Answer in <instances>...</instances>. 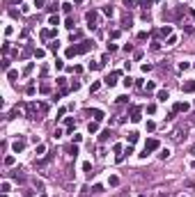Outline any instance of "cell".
I'll return each mask as SVG.
<instances>
[{
    "instance_id": "6da1fadb",
    "label": "cell",
    "mask_w": 195,
    "mask_h": 197,
    "mask_svg": "<svg viewBox=\"0 0 195 197\" xmlns=\"http://www.w3.org/2000/svg\"><path fill=\"white\" fill-rule=\"evenodd\" d=\"M23 108H26V117H28L30 122H37V119H41V117H39V112H41V105H39V103L30 101V103H26ZM41 115H44V112H41Z\"/></svg>"
},
{
    "instance_id": "7a4b0ae2",
    "label": "cell",
    "mask_w": 195,
    "mask_h": 197,
    "mask_svg": "<svg viewBox=\"0 0 195 197\" xmlns=\"http://www.w3.org/2000/svg\"><path fill=\"white\" fill-rule=\"evenodd\" d=\"M119 76H122V71H113L110 76L103 78V83H106L108 87H115V85H117V78H119Z\"/></svg>"
},
{
    "instance_id": "3957f363",
    "label": "cell",
    "mask_w": 195,
    "mask_h": 197,
    "mask_svg": "<svg viewBox=\"0 0 195 197\" xmlns=\"http://www.w3.org/2000/svg\"><path fill=\"white\" fill-rule=\"evenodd\" d=\"M161 147V142L156 140V138H149L147 142H145V151H149V154H152V151H156Z\"/></svg>"
},
{
    "instance_id": "277c9868",
    "label": "cell",
    "mask_w": 195,
    "mask_h": 197,
    "mask_svg": "<svg viewBox=\"0 0 195 197\" xmlns=\"http://www.w3.org/2000/svg\"><path fill=\"white\" fill-rule=\"evenodd\" d=\"M23 149H26V140H23V138H19V140L12 142V151H14V154H21Z\"/></svg>"
},
{
    "instance_id": "5b68a950",
    "label": "cell",
    "mask_w": 195,
    "mask_h": 197,
    "mask_svg": "<svg viewBox=\"0 0 195 197\" xmlns=\"http://www.w3.org/2000/svg\"><path fill=\"white\" fill-rule=\"evenodd\" d=\"M85 18H87V23H90V28H97V23H99V14L97 12H87V14H85Z\"/></svg>"
},
{
    "instance_id": "8992f818",
    "label": "cell",
    "mask_w": 195,
    "mask_h": 197,
    "mask_svg": "<svg viewBox=\"0 0 195 197\" xmlns=\"http://www.w3.org/2000/svg\"><path fill=\"white\" fill-rule=\"evenodd\" d=\"M181 92L184 94H195V80H186V83L181 85Z\"/></svg>"
},
{
    "instance_id": "52a82bcc",
    "label": "cell",
    "mask_w": 195,
    "mask_h": 197,
    "mask_svg": "<svg viewBox=\"0 0 195 197\" xmlns=\"http://www.w3.org/2000/svg\"><path fill=\"white\" fill-rule=\"evenodd\" d=\"M140 112H142V108H140V105H133V108H131V117H128V119H131V122H140Z\"/></svg>"
},
{
    "instance_id": "ba28073f",
    "label": "cell",
    "mask_w": 195,
    "mask_h": 197,
    "mask_svg": "<svg viewBox=\"0 0 195 197\" xmlns=\"http://www.w3.org/2000/svg\"><path fill=\"white\" fill-rule=\"evenodd\" d=\"M170 35H172V25H163L156 30V37H170Z\"/></svg>"
},
{
    "instance_id": "9c48e42d",
    "label": "cell",
    "mask_w": 195,
    "mask_h": 197,
    "mask_svg": "<svg viewBox=\"0 0 195 197\" xmlns=\"http://www.w3.org/2000/svg\"><path fill=\"white\" fill-rule=\"evenodd\" d=\"M138 138H140L138 131H128V133H126V142H128V145H135V142H138Z\"/></svg>"
},
{
    "instance_id": "30bf717a",
    "label": "cell",
    "mask_w": 195,
    "mask_h": 197,
    "mask_svg": "<svg viewBox=\"0 0 195 197\" xmlns=\"http://www.w3.org/2000/svg\"><path fill=\"white\" fill-rule=\"evenodd\" d=\"M92 48H94L92 42H80L78 44V53H87V51H92Z\"/></svg>"
},
{
    "instance_id": "8fae6325",
    "label": "cell",
    "mask_w": 195,
    "mask_h": 197,
    "mask_svg": "<svg viewBox=\"0 0 195 197\" xmlns=\"http://www.w3.org/2000/svg\"><path fill=\"white\" fill-rule=\"evenodd\" d=\"M188 108H190L188 103H184V101H179V103H175V108H172V110H175V112H186Z\"/></svg>"
},
{
    "instance_id": "7c38bea8",
    "label": "cell",
    "mask_w": 195,
    "mask_h": 197,
    "mask_svg": "<svg viewBox=\"0 0 195 197\" xmlns=\"http://www.w3.org/2000/svg\"><path fill=\"white\" fill-rule=\"evenodd\" d=\"M64 151H67L69 156H74V158H76V156H78V145H67V147H64Z\"/></svg>"
},
{
    "instance_id": "4fadbf2b",
    "label": "cell",
    "mask_w": 195,
    "mask_h": 197,
    "mask_svg": "<svg viewBox=\"0 0 195 197\" xmlns=\"http://www.w3.org/2000/svg\"><path fill=\"white\" fill-rule=\"evenodd\" d=\"M156 98H159L161 103H165V101H168V98H170V92H168V89H161V92L156 94Z\"/></svg>"
},
{
    "instance_id": "5bb4252c",
    "label": "cell",
    "mask_w": 195,
    "mask_h": 197,
    "mask_svg": "<svg viewBox=\"0 0 195 197\" xmlns=\"http://www.w3.org/2000/svg\"><path fill=\"white\" fill-rule=\"evenodd\" d=\"M90 115H92V117H94V122H101V119H103V110H99V108L90 110Z\"/></svg>"
},
{
    "instance_id": "9a60e30c",
    "label": "cell",
    "mask_w": 195,
    "mask_h": 197,
    "mask_svg": "<svg viewBox=\"0 0 195 197\" xmlns=\"http://www.w3.org/2000/svg\"><path fill=\"white\" fill-rule=\"evenodd\" d=\"M181 138H186V131H184V129H177L175 133H172V140H175V142H179Z\"/></svg>"
},
{
    "instance_id": "2e32d148",
    "label": "cell",
    "mask_w": 195,
    "mask_h": 197,
    "mask_svg": "<svg viewBox=\"0 0 195 197\" xmlns=\"http://www.w3.org/2000/svg\"><path fill=\"white\" fill-rule=\"evenodd\" d=\"M64 55H67V57H76V55H80V53H78V46H69Z\"/></svg>"
},
{
    "instance_id": "e0dca14e",
    "label": "cell",
    "mask_w": 195,
    "mask_h": 197,
    "mask_svg": "<svg viewBox=\"0 0 195 197\" xmlns=\"http://www.w3.org/2000/svg\"><path fill=\"white\" fill-rule=\"evenodd\" d=\"M110 135H113L110 131H101V133H99V142H108V140H110Z\"/></svg>"
},
{
    "instance_id": "ac0fdd59",
    "label": "cell",
    "mask_w": 195,
    "mask_h": 197,
    "mask_svg": "<svg viewBox=\"0 0 195 197\" xmlns=\"http://www.w3.org/2000/svg\"><path fill=\"white\" fill-rule=\"evenodd\" d=\"M87 131H90V135H94V133L99 131V122H90V124H87Z\"/></svg>"
},
{
    "instance_id": "d6986e66",
    "label": "cell",
    "mask_w": 195,
    "mask_h": 197,
    "mask_svg": "<svg viewBox=\"0 0 195 197\" xmlns=\"http://www.w3.org/2000/svg\"><path fill=\"white\" fill-rule=\"evenodd\" d=\"M103 14H106L108 18H113V16H115V9H113V5H106V7H103Z\"/></svg>"
},
{
    "instance_id": "ffe728a7",
    "label": "cell",
    "mask_w": 195,
    "mask_h": 197,
    "mask_svg": "<svg viewBox=\"0 0 195 197\" xmlns=\"http://www.w3.org/2000/svg\"><path fill=\"white\" fill-rule=\"evenodd\" d=\"M55 83H57V85H60V87H62V94L67 92V78H62V76H60V78H57V80H55Z\"/></svg>"
},
{
    "instance_id": "44dd1931",
    "label": "cell",
    "mask_w": 195,
    "mask_h": 197,
    "mask_svg": "<svg viewBox=\"0 0 195 197\" xmlns=\"http://www.w3.org/2000/svg\"><path fill=\"white\" fill-rule=\"evenodd\" d=\"M48 51L57 53V51H60V42H57V39H55V42H51V44H48Z\"/></svg>"
},
{
    "instance_id": "7402d4cb",
    "label": "cell",
    "mask_w": 195,
    "mask_h": 197,
    "mask_svg": "<svg viewBox=\"0 0 195 197\" xmlns=\"http://www.w3.org/2000/svg\"><path fill=\"white\" fill-rule=\"evenodd\" d=\"M12 176H14L16 181H26V174H21V170H14V172H12Z\"/></svg>"
},
{
    "instance_id": "603a6c76",
    "label": "cell",
    "mask_w": 195,
    "mask_h": 197,
    "mask_svg": "<svg viewBox=\"0 0 195 197\" xmlns=\"http://www.w3.org/2000/svg\"><path fill=\"white\" fill-rule=\"evenodd\" d=\"M108 186L117 188V186H119V176H110V179H108Z\"/></svg>"
},
{
    "instance_id": "cb8c5ba5",
    "label": "cell",
    "mask_w": 195,
    "mask_h": 197,
    "mask_svg": "<svg viewBox=\"0 0 195 197\" xmlns=\"http://www.w3.org/2000/svg\"><path fill=\"white\" fill-rule=\"evenodd\" d=\"M48 23H51V25H57V23H60V16H57V14H51V16H48Z\"/></svg>"
},
{
    "instance_id": "d4e9b609",
    "label": "cell",
    "mask_w": 195,
    "mask_h": 197,
    "mask_svg": "<svg viewBox=\"0 0 195 197\" xmlns=\"http://www.w3.org/2000/svg\"><path fill=\"white\" fill-rule=\"evenodd\" d=\"M124 5H126L128 9H131L133 5H142V0H124Z\"/></svg>"
},
{
    "instance_id": "484cf974",
    "label": "cell",
    "mask_w": 195,
    "mask_h": 197,
    "mask_svg": "<svg viewBox=\"0 0 195 197\" xmlns=\"http://www.w3.org/2000/svg\"><path fill=\"white\" fill-rule=\"evenodd\" d=\"M122 83H124V87H133V78H131V76H126V78H124V80H122Z\"/></svg>"
},
{
    "instance_id": "4316f807",
    "label": "cell",
    "mask_w": 195,
    "mask_h": 197,
    "mask_svg": "<svg viewBox=\"0 0 195 197\" xmlns=\"http://www.w3.org/2000/svg\"><path fill=\"white\" fill-rule=\"evenodd\" d=\"M122 28H124V30L131 28V16H124V18H122Z\"/></svg>"
},
{
    "instance_id": "83f0119b",
    "label": "cell",
    "mask_w": 195,
    "mask_h": 197,
    "mask_svg": "<svg viewBox=\"0 0 195 197\" xmlns=\"http://www.w3.org/2000/svg\"><path fill=\"white\" fill-rule=\"evenodd\" d=\"M39 76H41V78H46V76H48V64H41V69H39Z\"/></svg>"
},
{
    "instance_id": "f1b7e54d",
    "label": "cell",
    "mask_w": 195,
    "mask_h": 197,
    "mask_svg": "<svg viewBox=\"0 0 195 197\" xmlns=\"http://www.w3.org/2000/svg\"><path fill=\"white\" fill-rule=\"evenodd\" d=\"M74 25H76V23H74V18L69 16L67 21H64V28H67V30H74Z\"/></svg>"
},
{
    "instance_id": "f546056e",
    "label": "cell",
    "mask_w": 195,
    "mask_h": 197,
    "mask_svg": "<svg viewBox=\"0 0 195 197\" xmlns=\"http://www.w3.org/2000/svg\"><path fill=\"white\" fill-rule=\"evenodd\" d=\"M41 37H44V39H51V37H55V30H44Z\"/></svg>"
},
{
    "instance_id": "4dcf8cb0",
    "label": "cell",
    "mask_w": 195,
    "mask_h": 197,
    "mask_svg": "<svg viewBox=\"0 0 195 197\" xmlns=\"http://www.w3.org/2000/svg\"><path fill=\"white\" fill-rule=\"evenodd\" d=\"M39 92H41V94H48V92H51V85H48V83H41Z\"/></svg>"
},
{
    "instance_id": "1f68e13d",
    "label": "cell",
    "mask_w": 195,
    "mask_h": 197,
    "mask_svg": "<svg viewBox=\"0 0 195 197\" xmlns=\"http://www.w3.org/2000/svg\"><path fill=\"white\" fill-rule=\"evenodd\" d=\"M14 163H16V158H14V156H5V165H7V167H12Z\"/></svg>"
},
{
    "instance_id": "d6a6232c",
    "label": "cell",
    "mask_w": 195,
    "mask_h": 197,
    "mask_svg": "<svg viewBox=\"0 0 195 197\" xmlns=\"http://www.w3.org/2000/svg\"><path fill=\"white\" fill-rule=\"evenodd\" d=\"M32 69H35V64H26V69H23V76H30V73H32Z\"/></svg>"
},
{
    "instance_id": "836d02e7",
    "label": "cell",
    "mask_w": 195,
    "mask_h": 197,
    "mask_svg": "<svg viewBox=\"0 0 195 197\" xmlns=\"http://www.w3.org/2000/svg\"><path fill=\"white\" fill-rule=\"evenodd\" d=\"M154 89H156V83H147V85H145V92H147V94H152Z\"/></svg>"
},
{
    "instance_id": "e575fe53",
    "label": "cell",
    "mask_w": 195,
    "mask_h": 197,
    "mask_svg": "<svg viewBox=\"0 0 195 197\" xmlns=\"http://www.w3.org/2000/svg\"><path fill=\"white\" fill-rule=\"evenodd\" d=\"M44 151H46V145H41V142H39V145H37V149H35V154H37V156H41Z\"/></svg>"
},
{
    "instance_id": "d590c367",
    "label": "cell",
    "mask_w": 195,
    "mask_h": 197,
    "mask_svg": "<svg viewBox=\"0 0 195 197\" xmlns=\"http://www.w3.org/2000/svg\"><path fill=\"white\" fill-rule=\"evenodd\" d=\"M87 69H90V71H97V69H101V62H90Z\"/></svg>"
},
{
    "instance_id": "8d00e7d4",
    "label": "cell",
    "mask_w": 195,
    "mask_h": 197,
    "mask_svg": "<svg viewBox=\"0 0 195 197\" xmlns=\"http://www.w3.org/2000/svg\"><path fill=\"white\" fill-rule=\"evenodd\" d=\"M159 158H161V161H165V158H170V149H161Z\"/></svg>"
},
{
    "instance_id": "74e56055",
    "label": "cell",
    "mask_w": 195,
    "mask_h": 197,
    "mask_svg": "<svg viewBox=\"0 0 195 197\" xmlns=\"http://www.w3.org/2000/svg\"><path fill=\"white\" fill-rule=\"evenodd\" d=\"M35 92H37V87H35V85L30 83V85H28V87H26V94H28V96H32V94H35Z\"/></svg>"
},
{
    "instance_id": "f35d334b",
    "label": "cell",
    "mask_w": 195,
    "mask_h": 197,
    "mask_svg": "<svg viewBox=\"0 0 195 197\" xmlns=\"http://www.w3.org/2000/svg\"><path fill=\"white\" fill-rule=\"evenodd\" d=\"M0 190H2V192H9V190H12L9 181H2V186H0Z\"/></svg>"
},
{
    "instance_id": "ab89813d",
    "label": "cell",
    "mask_w": 195,
    "mask_h": 197,
    "mask_svg": "<svg viewBox=\"0 0 195 197\" xmlns=\"http://www.w3.org/2000/svg\"><path fill=\"white\" fill-rule=\"evenodd\" d=\"M175 44H177V35H170L168 37V46H175Z\"/></svg>"
},
{
    "instance_id": "60d3db41",
    "label": "cell",
    "mask_w": 195,
    "mask_h": 197,
    "mask_svg": "<svg viewBox=\"0 0 195 197\" xmlns=\"http://www.w3.org/2000/svg\"><path fill=\"white\" fill-rule=\"evenodd\" d=\"M184 7H177V9H175V18H181V14H184Z\"/></svg>"
},
{
    "instance_id": "b9f144b4",
    "label": "cell",
    "mask_w": 195,
    "mask_h": 197,
    "mask_svg": "<svg viewBox=\"0 0 195 197\" xmlns=\"http://www.w3.org/2000/svg\"><path fill=\"white\" fill-rule=\"evenodd\" d=\"M7 78H9V80H16V78H19V71H7Z\"/></svg>"
},
{
    "instance_id": "7bdbcfd3",
    "label": "cell",
    "mask_w": 195,
    "mask_h": 197,
    "mask_svg": "<svg viewBox=\"0 0 195 197\" xmlns=\"http://www.w3.org/2000/svg\"><path fill=\"white\" fill-rule=\"evenodd\" d=\"M147 37H149V35H147V32H145V30H142V32H138V42H145Z\"/></svg>"
},
{
    "instance_id": "ee69618b",
    "label": "cell",
    "mask_w": 195,
    "mask_h": 197,
    "mask_svg": "<svg viewBox=\"0 0 195 197\" xmlns=\"http://www.w3.org/2000/svg\"><path fill=\"white\" fill-rule=\"evenodd\" d=\"M32 183H35V188H37V190H44V183H41L39 179H35V181H32Z\"/></svg>"
},
{
    "instance_id": "f6af8a7d",
    "label": "cell",
    "mask_w": 195,
    "mask_h": 197,
    "mask_svg": "<svg viewBox=\"0 0 195 197\" xmlns=\"http://www.w3.org/2000/svg\"><path fill=\"white\" fill-rule=\"evenodd\" d=\"M154 112H156V105L149 103V105H147V115H154Z\"/></svg>"
},
{
    "instance_id": "bcb514c9",
    "label": "cell",
    "mask_w": 195,
    "mask_h": 197,
    "mask_svg": "<svg viewBox=\"0 0 195 197\" xmlns=\"http://www.w3.org/2000/svg\"><path fill=\"white\" fill-rule=\"evenodd\" d=\"M57 7H62V5H57V2H51V5H48V12H57Z\"/></svg>"
},
{
    "instance_id": "7dc6e473",
    "label": "cell",
    "mask_w": 195,
    "mask_h": 197,
    "mask_svg": "<svg viewBox=\"0 0 195 197\" xmlns=\"http://www.w3.org/2000/svg\"><path fill=\"white\" fill-rule=\"evenodd\" d=\"M115 51H117V44H110V42H108V53H115Z\"/></svg>"
},
{
    "instance_id": "c3c4849f",
    "label": "cell",
    "mask_w": 195,
    "mask_h": 197,
    "mask_svg": "<svg viewBox=\"0 0 195 197\" xmlns=\"http://www.w3.org/2000/svg\"><path fill=\"white\" fill-rule=\"evenodd\" d=\"M119 35H122V30H113V32H110V39H117Z\"/></svg>"
},
{
    "instance_id": "681fc988",
    "label": "cell",
    "mask_w": 195,
    "mask_h": 197,
    "mask_svg": "<svg viewBox=\"0 0 195 197\" xmlns=\"http://www.w3.org/2000/svg\"><path fill=\"white\" fill-rule=\"evenodd\" d=\"M55 69H64V60H55Z\"/></svg>"
},
{
    "instance_id": "f907efd6",
    "label": "cell",
    "mask_w": 195,
    "mask_h": 197,
    "mask_svg": "<svg viewBox=\"0 0 195 197\" xmlns=\"http://www.w3.org/2000/svg\"><path fill=\"white\" fill-rule=\"evenodd\" d=\"M83 170H85V172H90V170H92V163H87V161H85V163H83Z\"/></svg>"
},
{
    "instance_id": "816d5d0a",
    "label": "cell",
    "mask_w": 195,
    "mask_h": 197,
    "mask_svg": "<svg viewBox=\"0 0 195 197\" xmlns=\"http://www.w3.org/2000/svg\"><path fill=\"white\" fill-rule=\"evenodd\" d=\"M92 192H103V186H99V183H97V186H92Z\"/></svg>"
},
{
    "instance_id": "f5cc1de1",
    "label": "cell",
    "mask_w": 195,
    "mask_h": 197,
    "mask_svg": "<svg viewBox=\"0 0 195 197\" xmlns=\"http://www.w3.org/2000/svg\"><path fill=\"white\" fill-rule=\"evenodd\" d=\"M62 9H64V12L69 14V12H71V2H64V5H62Z\"/></svg>"
},
{
    "instance_id": "db71d44e",
    "label": "cell",
    "mask_w": 195,
    "mask_h": 197,
    "mask_svg": "<svg viewBox=\"0 0 195 197\" xmlns=\"http://www.w3.org/2000/svg\"><path fill=\"white\" fill-rule=\"evenodd\" d=\"M140 18H142V21H149L152 16H149V12H142V14H140Z\"/></svg>"
},
{
    "instance_id": "11a10c76",
    "label": "cell",
    "mask_w": 195,
    "mask_h": 197,
    "mask_svg": "<svg viewBox=\"0 0 195 197\" xmlns=\"http://www.w3.org/2000/svg\"><path fill=\"white\" fill-rule=\"evenodd\" d=\"M83 140V135H78V133H74V145H78V142Z\"/></svg>"
},
{
    "instance_id": "9f6ffc18",
    "label": "cell",
    "mask_w": 195,
    "mask_h": 197,
    "mask_svg": "<svg viewBox=\"0 0 195 197\" xmlns=\"http://www.w3.org/2000/svg\"><path fill=\"white\" fill-rule=\"evenodd\" d=\"M99 87H101L99 83H92V87H90V92H99Z\"/></svg>"
},
{
    "instance_id": "6f0895ef",
    "label": "cell",
    "mask_w": 195,
    "mask_h": 197,
    "mask_svg": "<svg viewBox=\"0 0 195 197\" xmlns=\"http://www.w3.org/2000/svg\"><path fill=\"white\" fill-rule=\"evenodd\" d=\"M188 67H190L188 62H179V69H181V71H186V69H188Z\"/></svg>"
},
{
    "instance_id": "680465c9",
    "label": "cell",
    "mask_w": 195,
    "mask_h": 197,
    "mask_svg": "<svg viewBox=\"0 0 195 197\" xmlns=\"http://www.w3.org/2000/svg\"><path fill=\"white\" fill-rule=\"evenodd\" d=\"M35 7L39 9V7H44V0H35Z\"/></svg>"
},
{
    "instance_id": "91938a15",
    "label": "cell",
    "mask_w": 195,
    "mask_h": 197,
    "mask_svg": "<svg viewBox=\"0 0 195 197\" xmlns=\"http://www.w3.org/2000/svg\"><path fill=\"white\" fill-rule=\"evenodd\" d=\"M188 151H190V156H195V145H193V147H190V149H188Z\"/></svg>"
},
{
    "instance_id": "94428289",
    "label": "cell",
    "mask_w": 195,
    "mask_h": 197,
    "mask_svg": "<svg viewBox=\"0 0 195 197\" xmlns=\"http://www.w3.org/2000/svg\"><path fill=\"white\" fill-rule=\"evenodd\" d=\"M74 2H76V5H83V2H85V0H74Z\"/></svg>"
},
{
    "instance_id": "6125c7cd",
    "label": "cell",
    "mask_w": 195,
    "mask_h": 197,
    "mask_svg": "<svg viewBox=\"0 0 195 197\" xmlns=\"http://www.w3.org/2000/svg\"><path fill=\"white\" fill-rule=\"evenodd\" d=\"M190 167H193V170H195V161H193V165H190Z\"/></svg>"
},
{
    "instance_id": "be15d7a7",
    "label": "cell",
    "mask_w": 195,
    "mask_h": 197,
    "mask_svg": "<svg viewBox=\"0 0 195 197\" xmlns=\"http://www.w3.org/2000/svg\"><path fill=\"white\" fill-rule=\"evenodd\" d=\"M2 197H7V192H2Z\"/></svg>"
},
{
    "instance_id": "e7e4bbea",
    "label": "cell",
    "mask_w": 195,
    "mask_h": 197,
    "mask_svg": "<svg viewBox=\"0 0 195 197\" xmlns=\"http://www.w3.org/2000/svg\"><path fill=\"white\" fill-rule=\"evenodd\" d=\"M193 67H195V64H193Z\"/></svg>"
},
{
    "instance_id": "03108f58",
    "label": "cell",
    "mask_w": 195,
    "mask_h": 197,
    "mask_svg": "<svg viewBox=\"0 0 195 197\" xmlns=\"http://www.w3.org/2000/svg\"><path fill=\"white\" fill-rule=\"evenodd\" d=\"M193 124H195V122H193Z\"/></svg>"
}]
</instances>
